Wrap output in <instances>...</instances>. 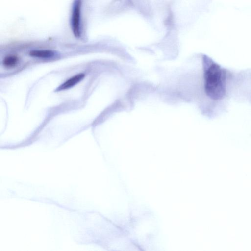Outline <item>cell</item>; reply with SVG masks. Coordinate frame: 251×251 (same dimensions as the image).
<instances>
[{"mask_svg": "<svg viewBox=\"0 0 251 251\" xmlns=\"http://www.w3.org/2000/svg\"><path fill=\"white\" fill-rule=\"evenodd\" d=\"M81 0H74L72 10L71 25L74 36L79 38L81 35Z\"/></svg>", "mask_w": 251, "mask_h": 251, "instance_id": "obj_2", "label": "cell"}, {"mask_svg": "<svg viewBox=\"0 0 251 251\" xmlns=\"http://www.w3.org/2000/svg\"><path fill=\"white\" fill-rule=\"evenodd\" d=\"M85 77L84 74L81 73L73 76L59 86L55 91H60L72 87L79 82Z\"/></svg>", "mask_w": 251, "mask_h": 251, "instance_id": "obj_3", "label": "cell"}, {"mask_svg": "<svg viewBox=\"0 0 251 251\" xmlns=\"http://www.w3.org/2000/svg\"><path fill=\"white\" fill-rule=\"evenodd\" d=\"M29 55L34 57L47 58L53 56L54 52L49 50H33L30 52Z\"/></svg>", "mask_w": 251, "mask_h": 251, "instance_id": "obj_4", "label": "cell"}, {"mask_svg": "<svg viewBox=\"0 0 251 251\" xmlns=\"http://www.w3.org/2000/svg\"><path fill=\"white\" fill-rule=\"evenodd\" d=\"M204 62L205 92L211 99L221 100L226 94V72L219 65L207 57H205Z\"/></svg>", "mask_w": 251, "mask_h": 251, "instance_id": "obj_1", "label": "cell"}, {"mask_svg": "<svg viewBox=\"0 0 251 251\" xmlns=\"http://www.w3.org/2000/svg\"><path fill=\"white\" fill-rule=\"evenodd\" d=\"M18 58L15 55H10L6 56L3 60V64L6 67H12L17 63Z\"/></svg>", "mask_w": 251, "mask_h": 251, "instance_id": "obj_5", "label": "cell"}]
</instances>
